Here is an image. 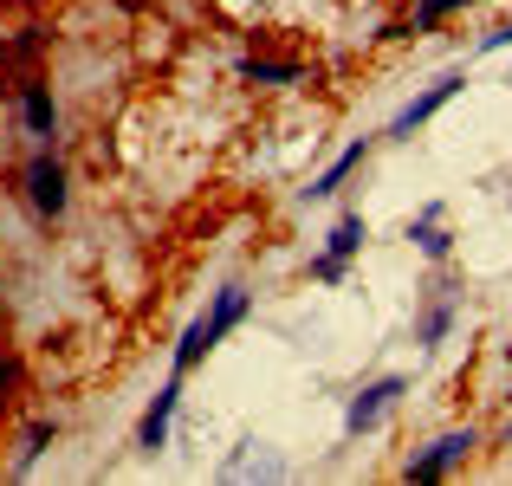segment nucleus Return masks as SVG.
Wrapping results in <instances>:
<instances>
[{
  "label": "nucleus",
  "mask_w": 512,
  "mask_h": 486,
  "mask_svg": "<svg viewBox=\"0 0 512 486\" xmlns=\"http://www.w3.org/2000/svg\"><path fill=\"white\" fill-rule=\"evenodd\" d=\"M247 312H253V292H247V286H221V292L208 299V312L182 324V337H175V357H169V370H175V376L201 370V363H208V350L221 344V337L234 331V324H247Z\"/></svg>",
  "instance_id": "1"
},
{
  "label": "nucleus",
  "mask_w": 512,
  "mask_h": 486,
  "mask_svg": "<svg viewBox=\"0 0 512 486\" xmlns=\"http://www.w3.org/2000/svg\"><path fill=\"white\" fill-rule=\"evenodd\" d=\"M402 396H409V376H370V383L357 389V396L344 402V441H363V435H376V428L389 422V415L402 409Z\"/></svg>",
  "instance_id": "2"
},
{
  "label": "nucleus",
  "mask_w": 512,
  "mask_h": 486,
  "mask_svg": "<svg viewBox=\"0 0 512 486\" xmlns=\"http://www.w3.org/2000/svg\"><path fill=\"white\" fill-rule=\"evenodd\" d=\"M461 91H467V65H448V72H441V78H428V85L415 91V98L402 104L396 117H389V130H383V137H389V143H409L415 130H422L428 117L441 111V104H454V98H461Z\"/></svg>",
  "instance_id": "3"
},
{
  "label": "nucleus",
  "mask_w": 512,
  "mask_h": 486,
  "mask_svg": "<svg viewBox=\"0 0 512 486\" xmlns=\"http://www.w3.org/2000/svg\"><path fill=\"white\" fill-rule=\"evenodd\" d=\"M474 448H480V428H448V435H435L422 454H409L402 461V480H448L461 461H474Z\"/></svg>",
  "instance_id": "4"
},
{
  "label": "nucleus",
  "mask_w": 512,
  "mask_h": 486,
  "mask_svg": "<svg viewBox=\"0 0 512 486\" xmlns=\"http://www.w3.org/2000/svg\"><path fill=\"white\" fill-rule=\"evenodd\" d=\"M26 201H33L46 221H59L65 201H72V195H65V162L52 156V143H39L33 162H26Z\"/></svg>",
  "instance_id": "5"
},
{
  "label": "nucleus",
  "mask_w": 512,
  "mask_h": 486,
  "mask_svg": "<svg viewBox=\"0 0 512 486\" xmlns=\"http://www.w3.org/2000/svg\"><path fill=\"white\" fill-rule=\"evenodd\" d=\"M175 409H182V376L169 370V383L150 396V409H143V422H137V454H163V448H169Z\"/></svg>",
  "instance_id": "6"
},
{
  "label": "nucleus",
  "mask_w": 512,
  "mask_h": 486,
  "mask_svg": "<svg viewBox=\"0 0 512 486\" xmlns=\"http://www.w3.org/2000/svg\"><path fill=\"white\" fill-rule=\"evenodd\" d=\"M454 318H461V292L454 286H435V299L422 305V318H415V350H441L448 344V331H454Z\"/></svg>",
  "instance_id": "7"
},
{
  "label": "nucleus",
  "mask_w": 512,
  "mask_h": 486,
  "mask_svg": "<svg viewBox=\"0 0 512 486\" xmlns=\"http://www.w3.org/2000/svg\"><path fill=\"white\" fill-rule=\"evenodd\" d=\"M370 143H376V137H357V143H350V150H338V156L325 162V169L312 175V182L299 188V195H305V201H331V195H338V188L350 182V175L363 169V156H370Z\"/></svg>",
  "instance_id": "8"
},
{
  "label": "nucleus",
  "mask_w": 512,
  "mask_h": 486,
  "mask_svg": "<svg viewBox=\"0 0 512 486\" xmlns=\"http://www.w3.org/2000/svg\"><path fill=\"white\" fill-rule=\"evenodd\" d=\"M409 240H415V253L422 260H435V266H448L454 260V234H448V208L441 201H428L422 214L409 221Z\"/></svg>",
  "instance_id": "9"
},
{
  "label": "nucleus",
  "mask_w": 512,
  "mask_h": 486,
  "mask_svg": "<svg viewBox=\"0 0 512 486\" xmlns=\"http://www.w3.org/2000/svg\"><path fill=\"white\" fill-rule=\"evenodd\" d=\"M292 467L279 454H266V441H240V454L221 461V480H286Z\"/></svg>",
  "instance_id": "10"
},
{
  "label": "nucleus",
  "mask_w": 512,
  "mask_h": 486,
  "mask_svg": "<svg viewBox=\"0 0 512 486\" xmlns=\"http://www.w3.org/2000/svg\"><path fill=\"white\" fill-rule=\"evenodd\" d=\"M20 117H26V137H39V143L59 137V104H52V85L26 78V85H20Z\"/></svg>",
  "instance_id": "11"
},
{
  "label": "nucleus",
  "mask_w": 512,
  "mask_h": 486,
  "mask_svg": "<svg viewBox=\"0 0 512 486\" xmlns=\"http://www.w3.org/2000/svg\"><path fill=\"white\" fill-rule=\"evenodd\" d=\"M363 240H370V221H363L357 208H344L338 221H331V234H325V260H344L350 266L363 253Z\"/></svg>",
  "instance_id": "12"
},
{
  "label": "nucleus",
  "mask_w": 512,
  "mask_h": 486,
  "mask_svg": "<svg viewBox=\"0 0 512 486\" xmlns=\"http://www.w3.org/2000/svg\"><path fill=\"white\" fill-rule=\"evenodd\" d=\"M240 78L247 85H299L305 65L299 59H240Z\"/></svg>",
  "instance_id": "13"
},
{
  "label": "nucleus",
  "mask_w": 512,
  "mask_h": 486,
  "mask_svg": "<svg viewBox=\"0 0 512 486\" xmlns=\"http://www.w3.org/2000/svg\"><path fill=\"white\" fill-rule=\"evenodd\" d=\"M52 435H59V428H52V422H26L20 428V448H13V474H33V467H39V454H46V441Z\"/></svg>",
  "instance_id": "14"
},
{
  "label": "nucleus",
  "mask_w": 512,
  "mask_h": 486,
  "mask_svg": "<svg viewBox=\"0 0 512 486\" xmlns=\"http://www.w3.org/2000/svg\"><path fill=\"white\" fill-rule=\"evenodd\" d=\"M344 273H350L344 260H325V253H312V279H318V286H344Z\"/></svg>",
  "instance_id": "15"
},
{
  "label": "nucleus",
  "mask_w": 512,
  "mask_h": 486,
  "mask_svg": "<svg viewBox=\"0 0 512 486\" xmlns=\"http://www.w3.org/2000/svg\"><path fill=\"white\" fill-rule=\"evenodd\" d=\"M512 46V20H500V26H487V33L474 39V52H506Z\"/></svg>",
  "instance_id": "16"
},
{
  "label": "nucleus",
  "mask_w": 512,
  "mask_h": 486,
  "mask_svg": "<svg viewBox=\"0 0 512 486\" xmlns=\"http://www.w3.org/2000/svg\"><path fill=\"white\" fill-rule=\"evenodd\" d=\"M506 85H512V72H506Z\"/></svg>",
  "instance_id": "17"
},
{
  "label": "nucleus",
  "mask_w": 512,
  "mask_h": 486,
  "mask_svg": "<svg viewBox=\"0 0 512 486\" xmlns=\"http://www.w3.org/2000/svg\"><path fill=\"white\" fill-rule=\"evenodd\" d=\"M506 435H512V428H506Z\"/></svg>",
  "instance_id": "18"
}]
</instances>
